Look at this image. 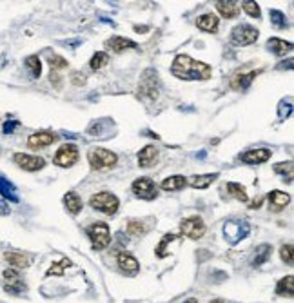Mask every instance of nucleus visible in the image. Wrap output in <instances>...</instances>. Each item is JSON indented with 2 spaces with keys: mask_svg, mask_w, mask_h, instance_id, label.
I'll return each mask as SVG.
<instances>
[{
  "mask_svg": "<svg viewBox=\"0 0 294 303\" xmlns=\"http://www.w3.org/2000/svg\"><path fill=\"white\" fill-rule=\"evenodd\" d=\"M216 178H218V172H214V174H195V176L187 178V184H189L191 187H195V189H205V187L211 186Z\"/></svg>",
  "mask_w": 294,
  "mask_h": 303,
  "instance_id": "obj_24",
  "label": "nucleus"
},
{
  "mask_svg": "<svg viewBox=\"0 0 294 303\" xmlns=\"http://www.w3.org/2000/svg\"><path fill=\"white\" fill-rule=\"evenodd\" d=\"M251 232V225L249 223H238V222H227L225 227H223V234H225L227 241L229 244H238L244 238H247Z\"/></svg>",
  "mask_w": 294,
  "mask_h": 303,
  "instance_id": "obj_10",
  "label": "nucleus"
},
{
  "mask_svg": "<svg viewBox=\"0 0 294 303\" xmlns=\"http://www.w3.org/2000/svg\"><path fill=\"white\" fill-rule=\"evenodd\" d=\"M13 160L18 167L24 169V171H40L45 165L44 158H40V156H31V154H26V153H17L13 156Z\"/></svg>",
  "mask_w": 294,
  "mask_h": 303,
  "instance_id": "obj_12",
  "label": "nucleus"
},
{
  "mask_svg": "<svg viewBox=\"0 0 294 303\" xmlns=\"http://www.w3.org/2000/svg\"><path fill=\"white\" fill-rule=\"evenodd\" d=\"M158 160V149L154 145H145L138 154V165L140 167H151Z\"/></svg>",
  "mask_w": 294,
  "mask_h": 303,
  "instance_id": "obj_19",
  "label": "nucleus"
},
{
  "mask_svg": "<svg viewBox=\"0 0 294 303\" xmlns=\"http://www.w3.org/2000/svg\"><path fill=\"white\" fill-rule=\"evenodd\" d=\"M186 186H187V178L180 176V174H174V176H169L165 180H162L163 191H180Z\"/></svg>",
  "mask_w": 294,
  "mask_h": 303,
  "instance_id": "obj_26",
  "label": "nucleus"
},
{
  "mask_svg": "<svg viewBox=\"0 0 294 303\" xmlns=\"http://www.w3.org/2000/svg\"><path fill=\"white\" fill-rule=\"evenodd\" d=\"M118 267L122 269L126 274H136L138 269H140V263L129 253H120L118 254Z\"/></svg>",
  "mask_w": 294,
  "mask_h": 303,
  "instance_id": "obj_14",
  "label": "nucleus"
},
{
  "mask_svg": "<svg viewBox=\"0 0 294 303\" xmlns=\"http://www.w3.org/2000/svg\"><path fill=\"white\" fill-rule=\"evenodd\" d=\"M0 196L6 200H11V202H18L15 186L6 176H2V174H0Z\"/></svg>",
  "mask_w": 294,
  "mask_h": 303,
  "instance_id": "obj_25",
  "label": "nucleus"
},
{
  "mask_svg": "<svg viewBox=\"0 0 294 303\" xmlns=\"http://www.w3.org/2000/svg\"><path fill=\"white\" fill-rule=\"evenodd\" d=\"M160 93V82L158 73L154 69H145L142 73L140 84H138V95L145 100H154Z\"/></svg>",
  "mask_w": 294,
  "mask_h": 303,
  "instance_id": "obj_2",
  "label": "nucleus"
},
{
  "mask_svg": "<svg viewBox=\"0 0 294 303\" xmlns=\"http://www.w3.org/2000/svg\"><path fill=\"white\" fill-rule=\"evenodd\" d=\"M71 82L75 86H84L86 84V75L80 71H73L71 73Z\"/></svg>",
  "mask_w": 294,
  "mask_h": 303,
  "instance_id": "obj_41",
  "label": "nucleus"
},
{
  "mask_svg": "<svg viewBox=\"0 0 294 303\" xmlns=\"http://www.w3.org/2000/svg\"><path fill=\"white\" fill-rule=\"evenodd\" d=\"M4 290L6 292H9V294H22V292H26L27 287L26 283L22 281V278H20V274H18L17 269H8V271H4Z\"/></svg>",
  "mask_w": 294,
  "mask_h": 303,
  "instance_id": "obj_9",
  "label": "nucleus"
},
{
  "mask_svg": "<svg viewBox=\"0 0 294 303\" xmlns=\"http://www.w3.org/2000/svg\"><path fill=\"white\" fill-rule=\"evenodd\" d=\"M66 265H71V262H69V260H62V262L60 263H53V265H51V269L49 271H47V276H53V274H62L64 272V267H66Z\"/></svg>",
  "mask_w": 294,
  "mask_h": 303,
  "instance_id": "obj_39",
  "label": "nucleus"
},
{
  "mask_svg": "<svg viewBox=\"0 0 294 303\" xmlns=\"http://www.w3.org/2000/svg\"><path fill=\"white\" fill-rule=\"evenodd\" d=\"M53 162L58 165V167H71L78 162V147L75 144H66L62 145L56 154H54Z\"/></svg>",
  "mask_w": 294,
  "mask_h": 303,
  "instance_id": "obj_8",
  "label": "nucleus"
},
{
  "mask_svg": "<svg viewBox=\"0 0 294 303\" xmlns=\"http://www.w3.org/2000/svg\"><path fill=\"white\" fill-rule=\"evenodd\" d=\"M271 254H272L271 245H269V244L260 245L258 249H256V256H254V260H253V265H254V267H260V265H263V263L271 258Z\"/></svg>",
  "mask_w": 294,
  "mask_h": 303,
  "instance_id": "obj_29",
  "label": "nucleus"
},
{
  "mask_svg": "<svg viewBox=\"0 0 294 303\" xmlns=\"http://www.w3.org/2000/svg\"><path fill=\"white\" fill-rule=\"evenodd\" d=\"M211 303H223L222 299H214V301H211Z\"/></svg>",
  "mask_w": 294,
  "mask_h": 303,
  "instance_id": "obj_46",
  "label": "nucleus"
},
{
  "mask_svg": "<svg viewBox=\"0 0 294 303\" xmlns=\"http://www.w3.org/2000/svg\"><path fill=\"white\" fill-rule=\"evenodd\" d=\"M262 202H263V198H258V200H254V202H253V204L249 205V207H251V209H258L260 205H262Z\"/></svg>",
  "mask_w": 294,
  "mask_h": 303,
  "instance_id": "obj_44",
  "label": "nucleus"
},
{
  "mask_svg": "<svg viewBox=\"0 0 294 303\" xmlns=\"http://www.w3.org/2000/svg\"><path fill=\"white\" fill-rule=\"evenodd\" d=\"M271 158V151L269 149H251L240 154V160L245 163H263Z\"/></svg>",
  "mask_w": 294,
  "mask_h": 303,
  "instance_id": "obj_16",
  "label": "nucleus"
},
{
  "mask_svg": "<svg viewBox=\"0 0 294 303\" xmlns=\"http://www.w3.org/2000/svg\"><path fill=\"white\" fill-rule=\"evenodd\" d=\"M87 236H89L91 244H93V249L102 251L105 249L109 244H111V232H109V225L104 222H96L91 223L87 227Z\"/></svg>",
  "mask_w": 294,
  "mask_h": 303,
  "instance_id": "obj_4",
  "label": "nucleus"
},
{
  "mask_svg": "<svg viewBox=\"0 0 294 303\" xmlns=\"http://www.w3.org/2000/svg\"><path fill=\"white\" fill-rule=\"evenodd\" d=\"M177 238H178L177 234H165V236H163L162 241H160V245L156 247V251H154V253H156V256H158V258H165V256H167V254H165V247H167L171 241L177 240Z\"/></svg>",
  "mask_w": 294,
  "mask_h": 303,
  "instance_id": "obj_35",
  "label": "nucleus"
},
{
  "mask_svg": "<svg viewBox=\"0 0 294 303\" xmlns=\"http://www.w3.org/2000/svg\"><path fill=\"white\" fill-rule=\"evenodd\" d=\"M276 294L278 296H292L294 294V278L290 276V274L285 278H281V280L278 281Z\"/></svg>",
  "mask_w": 294,
  "mask_h": 303,
  "instance_id": "obj_28",
  "label": "nucleus"
},
{
  "mask_svg": "<svg viewBox=\"0 0 294 303\" xmlns=\"http://www.w3.org/2000/svg\"><path fill=\"white\" fill-rule=\"evenodd\" d=\"M274 171L285 178L283 181H287V184H290V181H292V176H294V165H292V162L276 163V165H274Z\"/></svg>",
  "mask_w": 294,
  "mask_h": 303,
  "instance_id": "obj_31",
  "label": "nucleus"
},
{
  "mask_svg": "<svg viewBox=\"0 0 294 303\" xmlns=\"http://www.w3.org/2000/svg\"><path fill=\"white\" fill-rule=\"evenodd\" d=\"M280 256H281V260L285 263H292V245L290 244H287V245H283L280 249Z\"/></svg>",
  "mask_w": 294,
  "mask_h": 303,
  "instance_id": "obj_40",
  "label": "nucleus"
},
{
  "mask_svg": "<svg viewBox=\"0 0 294 303\" xmlns=\"http://www.w3.org/2000/svg\"><path fill=\"white\" fill-rule=\"evenodd\" d=\"M145 231H147V227H145L142 222H138V220H131V222L127 223V232L131 236H140V234H144Z\"/></svg>",
  "mask_w": 294,
  "mask_h": 303,
  "instance_id": "obj_36",
  "label": "nucleus"
},
{
  "mask_svg": "<svg viewBox=\"0 0 294 303\" xmlns=\"http://www.w3.org/2000/svg\"><path fill=\"white\" fill-rule=\"evenodd\" d=\"M58 140V136L54 135L51 131H38L35 135H31L27 138V145L31 147V149H38V147H47V145L54 144V142Z\"/></svg>",
  "mask_w": 294,
  "mask_h": 303,
  "instance_id": "obj_13",
  "label": "nucleus"
},
{
  "mask_svg": "<svg viewBox=\"0 0 294 303\" xmlns=\"http://www.w3.org/2000/svg\"><path fill=\"white\" fill-rule=\"evenodd\" d=\"M87 160H89V165L96 171H104V169L114 167V163L118 162V156L113 151L102 149V147H96V149H91L87 153Z\"/></svg>",
  "mask_w": 294,
  "mask_h": 303,
  "instance_id": "obj_3",
  "label": "nucleus"
},
{
  "mask_svg": "<svg viewBox=\"0 0 294 303\" xmlns=\"http://www.w3.org/2000/svg\"><path fill=\"white\" fill-rule=\"evenodd\" d=\"M289 202H290V196L287 195V193H283V191H271V193H269V207H271V211H274V213L285 209V205H289Z\"/></svg>",
  "mask_w": 294,
  "mask_h": 303,
  "instance_id": "obj_15",
  "label": "nucleus"
},
{
  "mask_svg": "<svg viewBox=\"0 0 294 303\" xmlns=\"http://www.w3.org/2000/svg\"><path fill=\"white\" fill-rule=\"evenodd\" d=\"M227 191H229V195H232L236 200H240V202H247V200H249L245 187L240 186V184H236V181H229V184H227Z\"/></svg>",
  "mask_w": 294,
  "mask_h": 303,
  "instance_id": "obj_30",
  "label": "nucleus"
},
{
  "mask_svg": "<svg viewBox=\"0 0 294 303\" xmlns=\"http://www.w3.org/2000/svg\"><path fill=\"white\" fill-rule=\"evenodd\" d=\"M89 204L93 209H96V211H100V213L104 214H114L118 211V205H120V202H118V198L113 195V193H107V191H102V193H98V195H93L89 200Z\"/></svg>",
  "mask_w": 294,
  "mask_h": 303,
  "instance_id": "obj_5",
  "label": "nucleus"
},
{
  "mask_svg": "<svg viewBox=\"0 0 294 303\" xmlns=\"http://www.w3.org/2000/svg\"><path fill=\"white\" fill-rule=\"evenodd\" d=\"M6 262L11 265V267L15 269H26L29 267V263H31V258L27 256V254L24 253H15V251H11V253H6Z\"/></svg>",
  "mask_w": 294,
  "mask_h": 303,
  "instance_id": "obj_21",
  "label": "nucleus"
},
{
  "mask_svg": "<svg viewBox=\"0 0 294 303\" xmlns=\"http://www.w3.org/2000/svg\"><path fill=\"white\" fill-rule=\"evenodd\" d=\"M51 82H54V86H56V87H60V77H58V75H56V73H54V71H51Z\"/></svg>",
  "mask_w": 294,
  "mask_h": 303,
  "instance_id": "obj_43",
  "label": "nucleus"
},
{
  "mask_svg": "<svg viewBox=\"0 0 294 303\" xmlns=\"http://www.w3.org/2000/svg\"><path fill=\"white\" fill-rule=\"evenodd\" d=\"M105 64H109V54L104 51H98V53L93 54V58L89 60V68L93 71H98V69L105 68Z\"/></svg>",
  "mask_w": 294,
  "mask_h": 303,
  "instance_id": "obj_32",
  "label": "nucleus"
},
{
  "mask_svg": "<svg viewBox=\"0 0 294 303\" xmlns=\"http://www.w3.org/2000/svg\"><path fill=\"white\" fill-rule=\"evenodd\" d=\"M267 47L272 54H276V56H285L287 53L292 51V44L285 40H280V38H269L267 40Z\"/></svg>",
  "mask_w": 294,
  "mask_h": 303,
  "instance_id": "obj_22",
  "label": "nucleus"
},
{
  "mask_svg": "<svg viewBox=\"0 0 294 303\" xmlns=\"http://www.w3.org/2000/svg\"><path fill=\"white\" fill-rule=\"evenodd\" d=\"M49 62H51V69H53L54 73L60 71V69H66V68H68V60L62 58V56H56V54H54V56H51Z\"/></svg>",
  "mask_w": 294,
  "mask_h": 303,
  "instance_id": "obj_38",
  "label": "nucleus"
},
{
  "mask_svg": "<svg viewBox=\"0 0 294 303\" xmlns=\"http://www.w3.org/2000/svg\"><path fill=\"white\" fill-rule=\"evenodd\" d=\"M196 26L202 29V31H207V33H216L218 31V26H220V20H218L216 15L213 13H205L196 20Z\"/></svg>",
  "mask_w": 294,
  "mask_h": 303,
  "instance_id": "obj_20",
  "label": "nucleus"
},
{
  "mask_svg": "<svg viewBox=\"0 0 294 303\" xmlns=\"http://www.w3.org/2000/svg\"><path fill=\"white\" fill-rule=\"evenodd\" d=\"M269 17H271V22L274 27H278V29L287 27V17L281 13V11H278V9H271V11H269Z\"/></svg>",
  "mask_w": 294,
  "mask_h": 303,
  "instance_id": "obj_34",
  "label": "nucleus"
},
{
  "mask_svg": "<svg viewBox=\"0 0 294 303\" xmlns=\"http://www.w3.org/2000/svg\"><path fill=\"white\" fill-rule=\"evenodd\" d=\"M171 73L180 80H209L213 69L209 68L207 64L193 60L187 54H178L177 58L172 60Z\"/></svg>",
  "mask_w": 294,
  "mask_h": 303,
  "instance_id": "obj_1",
  "label": "nucleus"
},
{
  "mask_svg": "<svg viewBox=\"0 0 294 303\" xmlns=\"http://www.w3.org/2000/svg\"><path fill=\"white\" fill-rule=\"evenodd\" d=\"M216 9L223 18H234V17H238V13H240V4H238V2H225V0H220V2H216Z\"/></svg>",
  "mask_w": 294,
  "mask_h": 303,
  "instance_id": "obj_23",
  "label": "nucleus"
},
{
  "mask_svg": "<svg viewBox=\"0 0 294 303\" xmlns=\"http://www.w3.org/2000/svg\"><path fill=\"white\" fill-rule=\"evenodd\" d=\"M26 66H27V69L31 71V75H33V78H38L40 77V73H42V64H40V58L38 56H27L26 58Z\"/></svg>",
  "mask_w": 294,
  "mask_h": 303,
  "instance_id": "obj_33",
  "label": "nucleus"
},
{
  "mask_svg": "<svg viewBox=\"0 0 294 303\" xmlns=\"http://www.w3.org/2000/svg\"><path fill=\"white\" fill-rule=\"evenodd\" d=\"M186 303H198V301H196V298H189V299H187Z\"/></svg>",
  "mask_w": 294,
  "mask_h": 303,
  "instance_id": "obj_45",
  "label": "nucleus"
},
{
  "mask_svg": "<svg viewBox=\"0 0 294 303\" xmlns=\"http://www.w3.org/2000/svg\"><path fill=\"white\" fill-rule=\"evenodd\" d=\"M258 29H254L249 24H240L231 31V38L236 45H249L258 40Z\"/></svg>",
  "mask_w": 294,
  "mask_h": 303,
  "instance_id": "obj_6",
  "label": "nucleus"
},
{
  "mask_svg": "<svg viewBox=\"0 0 294 303\" xmlns=\"http://www.w3.org/2000/svg\"><path fill=\"white\" fill-rule=\"evenodd\" d=\"M18 126V122H15V120H11V122H6L4 127H2V131L6 133V135H9V133H13L15 131V127Z\"/></svg>",
  "mask_w": 294,
  "mask_h": 303,
  "instance_id": "obj_42",
  "label": "nucleus"
},
{
  "mask_svg": "<svg viewBox=\"0 0 294 303\" xmlns=\"http://www.w3.org/2000/svg\"><path fill=\"white\" fill-rule=\"evenodd\" d=\"M133 193L142 200H154L158 196V189L154 186V181L147 176L133 181Z\"/></svg>",
  "mask_w": 294,
  "mask_h": 303,
  "instance_id": "obj_11",
  "label": "nucleus"
},
{
  "mask_svg": "<svg viewBox=\"0 0 294 303\" xmlns=\"http://www.w3.org/2000/svg\"><path fill=\"white\" fill-rule=\"evenodd\" d=\"M180 229H182V234L191 238V240H200V238L205 234V223L200 216L186 218V220L180 223Z\"/></svg>",
  "mask_w": 294,
  "mask_h": 303,
  "instance_id": "obj_7",
  "label": "nucleus"
},
{
  "mask_svg": "<svg viewBox=\"0 0 294 303\" xmlns=\"http://www.w3.org/2000/svg\"><path fill=\"white\" fill-rule=\"evenodd\" d=\"M105 47L114 53H122L126 49H135L136 47V42L129 40V38H124V36H113V38H109L105 42Z\"/></svg>",
  "mask_w": 294,
  "mask_h": 303,
  "instance_id": "obj_17",
  "label": "nucleus"
},
{
  "mask_svg": "<svg viewBox=\"0 0 294 303\" xmlns=\"http://www.w3.org/2000/svg\"><path fill=\"white\" fill-rule=\"evenodd\" d=\"M260 71H251V73H238V75H234L231 80V87L236 91H242V89H247L249 87V84L254 80V78L258 77Z\"/></svg>",
  "mask_w": 294,
  "mask_h": 303,
  "instance_id": "obj_18",
  "label": "nucleus"
},
{
  "mask_svg": "<svg viewBox=\"0 0 294 303\" xmlns=\"http://www.w3.org/2000/svg\"><path fill=\"white\" fill-rule=\"evenodd\" d=\"M244 11L249 17H253V18H260L262 17V11H260V6L256 4V2H244Z\"/></svg>",
  "mask_w": 294,
  "mask_h": 303,
  "instance_id": "obj_37",
  "label": "nucleus"
},
{
  "mask_svg": "<svg viewBox=\"0 0 294 303\" xmlns=\"http://www.w3.org/2000/svg\"><path fill=\"white\" fill-rule=\"evenodd\" d=\"M64 204H66V207L71 214H78L82 211V200L77 193H68L64 196Z\"/></svg>",
  "mask_w": 294,
  "mask_h": 303,
  "instance_id": "obj_27",
  "label": "nucleus"
}]
</instances>
